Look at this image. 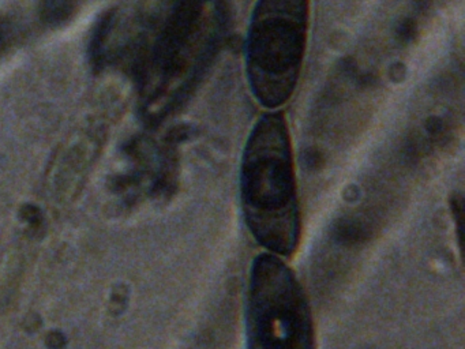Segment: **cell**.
I'll return each mask as SVG.
<instances>
[{"mask_svg": "<svg viewBox=\"0 0 465 349\" xmlns=\"http://www.w3.org/2000/svg\"><path fill=\"white\" fill-rule=\"evenodd\" d=\"M241 202L250 234L266 253L290 256L301 240V212L290 134L282 115L261 117L244 147Z\"/></svg>", "mask_w": 465, "mask_h": 349, "instance_id": "6da1fadb", "label": "cell"}, {"mask_svg": "<svg viewBox=\"0 0 465 349\" xmlns=\"http://www.w3.org/2000/svg\"><path fill=\"white\" fill-rule=\"evenodd\" d=\"M309 0H260L246 43L247 74L269 108L292 95L306 45Z\"/></svg>", "mask_w": 465, "mask_h": 349, "instance_id": "7a4b0ae2", "label": "cell"}, {"mask_svg": "<svg viewBox=\"0 0 465 349\" xmlns=\"http://www.w3.org/2000/svg\"><path fill=\"white\" fill-rule=\"evenodd\" d=\"M246 326L249 349H314L309 300L282 256L262 253L252 262Z\"/></svg>", "mask_w": 465, "mask_h": 349, "instance_id": "3957f363", "label": "cell"}, {"mask_svg": "<svg viewBox=\"0 0 465 349\" xmlns=\"http://www.w3.org/2000/svg\"><path fill=\"white\" fill-rule=\"evenodd\" d=\"M47 343L48 345L51 346V348L59 349L64 345V343H66V341H64V335L61 334V333L54 332L51 333L50 335H48Z\"/></svg>", "mask_w": 465, "mask_h": 349, "instance_id": "277c9868", "label": "cell"}]
</instances>
